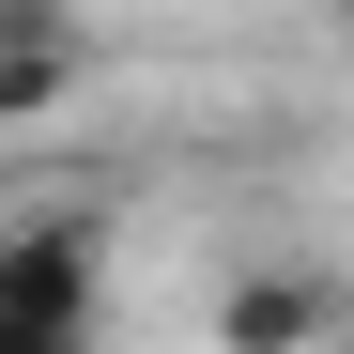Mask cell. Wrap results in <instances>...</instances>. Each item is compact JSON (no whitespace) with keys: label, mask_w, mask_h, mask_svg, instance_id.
<instances>
[{"label":"cell","mask_w":354,"mask_h":354,"mask_svg":"<svg viewBox=\"0 0 354 354\" xmlns=\"http://www.w3.org/2000/svg\"><path fill=\"white\" fill-rule=\"evenodd\" d=\"M108 339V231L0 201V354H93Z\"/></svg>","instance_id":"obj_1"},{"label":"cell","mask_w":354,"mask_h":354,"mask_svg":"<svg viewBox=\"0 0 354 354\" xmlns=\"http://www.w3.org/2000/svg\"><path fill=\"white\" fill-rule=\"evenodd\" d=\"M339 308H354V292H339L324 262H262V277H231L216 354H324V339H339Z\"/></svg>","instance_id":"obj_2"},{"label":"cell","mask_w":354,"mask_h":354,"mask_svg":"<svg viewBox=\"0 0 354 354\" xmlns=\"http://www.w3.org/2000/svg\"><path fill=\"white\" fill-rule=\"evenodd\" d=\"M77 62H93V16H77V0H0V124L62 108Z\"/></svg>","instance_id":"obj_3"},{"label":"cell","mask_w":354,"mask_h":354,"mask_svg":"<svg viewBox=\"0 0 354 354\" xmlns=\"http://www.w3.org/2000/svg\"><path fill=\"white\" fill-rule=\"evenodd\" d=\"M308 16H324V31H354V0H308Z\"/></svg>","instance_id":"obj_4"}]
</instances>
